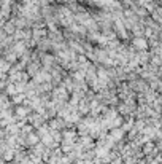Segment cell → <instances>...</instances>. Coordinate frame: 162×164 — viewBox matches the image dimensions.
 Wrapping results in <instances>:
<instances>
[{
    "label": "cell",
    "instance_id": "6da1fadb",
    "mask_svg": "<svg viewBox=\"0 0 162 164\" xmlns=\"http://www.w3.org/2000/svg\"><path fill=\"white\" fill-rule=\"evenodd\" d=\"M27 140H29V144H30V145H33V144H37V142H38V137H37L35 134H29V135H27Z\"/></svg>",
    "mask_w": 162,
    "mask_h": 164
}]
</instances>
